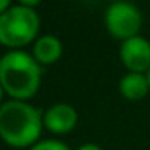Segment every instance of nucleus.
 Listing matches in <instances>:
<instances>
[{"instance_id": "2eb2a0df", "label": "nucleus", "mask_w": 150, "mask_h": 150, "mask_svg": "<svg viewBox=\"0 0 150 150\" xmlns=\"http://www.w3.org/2000/svg\"><path fill=\"white\" fill-rule=\"evenodd\" d=\"M110 2H120V0H110Z\"/></svg>"}, {"instance_id": "ddd939ff", "label": "nucleus", "mask_w": 150, "mask_h": 150, "mask_svg": "<svg viewBox=\"0 0 150 150\" xmlns=\"http://www.w3.org/2000/svg\"><path fill=\"white\" fill-rule=\"evenodd\" d=\"M4 93H5V91H4V87H2V84H0V105H2V98H4Z\"/></svg>"}, {"instance_id": "1a4fd4ad", "label": "nucleus", "mask_w": 150, "mask_h": 150, "mask_svg": "<svg viewBox=\"0 0 150 150\" xmlns=\"http://www.w3.org/2000/svg\"><path fill=\"white\" fill-rule=\"evenodd\" d=\"M28 150H72V149L67 143L59 142V140H42V142H37Z\"/></svg>"}, {"instance_id": "39448f33", "label": "nucleus", "mask_w": 150, "mask_h": 150, "mask_svg": "<svg viewBox=\"0 0 150 150\" xmlns=\"http://www.w3.org/2000/svg\"><path fill=\"white\" fill-rule=\"evenodd\" d=\"M119 56L129 72L147 74L150 70V42L142 35L120 42Z\"/></svg>"}, {"instance_id": "4468645a", "label": "nucleus", "mask_w": 150, "mask_h": 150, "mask_svg": "<svg viewBox=\"0 0 150 150\" xmlns=\"http://www.w3.org/2000/svg\"><path fill=\"white\" fill-rule=\"evenodd\" d=\"M147 79H149V84H150V70L147 72Z\"/></svg>"}, {"instance_id": "6e6552de", "label": "nucleus", "mask_w": 150, "mask_h": 150, "mask_svg": "<svg viewBox=\"0 0 150 150\" xmlns=\"http://www.w3.org/2000/svg\"><path fill=\"white\" fill-rule=\"evenodd\" d=\"M119 91L126 100H131V101H138L145 98L150 91L147 74L127 72L126 75H122V79L119 80Z\"/></svg>"}, {"instance_id": "9b49d317", "label": "nucleus", "mask_w": 150, "mask_h": 150, "mask_svg": "<svg viewBox=\"0 0 150 150\" xmlns=\"http://www.w3.org/2000/svg\"><path fill=\"white\" fill-rule=\"evenodd\" d=\"M77 150H103L100 145H96V143H84V145H80Z\"/></svg>"}, {"instance_id": "0eeeda50", "label": "nucleus", "mask_w": 150, "mask_h": 150, "mask_svg": "<svg viewBox=\"0 0 150 150\" xmlns=\"http://www.w3.org/2000/svg\"><path fill=\"white\" fill-rule=\"evenodd\" d=\"M63 54V44L56 35L45 33L33 42V58L40 65H52Z\"/></svg>"}, {"instance_id": "9d476101", "label": "nucleus", "mask_w": 150, "mask_h": 150, "mask_svg": "<svg viewBox=\"0 0 150 150\" xmlns=\"http://www.w3.org/2000/svg\"><path fill=\"white\" fill-rule=\"evenodd\" d=\"M42 0H18V4L19 5H25V7H32V9H35V5H38Z\"/></svg>"}, {"instance_id": "423d86ee", "label": "nucleus", "mask_w": 150, "mask_h": 150, "mask_svg": "<svg viewBox=\"0 0 150 150\" xmlns=\"http://www.w3.org/2000/svg\"><path fill=\"white\" fill-rule=\"evenodd\" d=\"M79 113L70 103H54L44 112V127L54 134H67L77 126Z\"/></svg>"}, {"instance_id": "f257e3e1", "label": "nucleus", "mask_w": 150, "mask_h": 150, "mask_svg": "<svg viewBox=\"0 0 150 150\" xmlns=\"http://www.w3.org/2000/svg\"><path fill=\"white\" fill-rule=\"evenodd\" d=\"M42 80L40 63L23 49H9L0 56V84L11 100L26 101L37 94Z\"/></svg>"}, {"instance_id": "f8f14e48", "label": "nucleus", "mask_w": 150, "mask_h": 150, "mask_svg": "<svg viewBox=\"0 0 150 150\" xmlns=\"http://www.w3.org/2000/svg\"><path fill=\"white\" fill-rule=\"evenodd\" d=\"M11 7V0H0V14H4Z\"/></svg>"}, {"instance_id": "f03ea898", "label": "nucleus", "mask_w": 150, "mask_h": 150, "mask_svg": "<svg viewBox=\"0 0 150 150\" xmlns=\"http://www.w3.org/2000/svg\"><path fill=\"white\" fill-rule=\"evenodd\" d=\"M44 127V113L33 105L9 100L0 105V138L14 147H33Z\"/></svg>"}, {"instance_id": "7ed1b4c3", "label": "nucleus", "mask_w": 150, "mask_h": 150, "mask_svg": "<svg viewBox=\"0 0 150 150\" xmlns=\"http://www.w3.org/2000/svg\"><path fill=\"white\" fill-rule=\"evenodd\" d=\"M40 18L37 11L25 5H11L0 14V44L9 49H19L37 40Z\"/></svg>"}, {"instance_id": "20e7f679", "label": "nucleus", "mask_w": 150, "mask_h": 150, "mask_svg": "<svg viewBox=\"0 0 150 150\" xmlns=\"http://www.w3.org/2000/svg\"><path fill=\"white\" fill-rule=\"evenodd\" d=\"M142 25H143L142 11L131 2L126 0L112 2L105 11V26L108 33L122 42L140 35Z\"/></svg>"}]
</instances>
